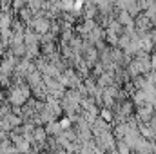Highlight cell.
<instances>
[{
	"label": "cell",
	"instance_id": "obj_2",
	"mask_svg": "<svg viewBox=\"0 0 156 154\" xmlns=\"http://www.w3.org/2000/svg\"><path fill=\"white\" fill-rule=\"evenodd\" d=\"M58 125H60V129H67V127H69V120H67V118H66V120H60Z\"/></svg>",
	"mask_w": 156,
	"mask_h": 154
},
{
	"label": "cell",
	"instance_id": "obj_1",
	"mask_svg": "<svg viewBox=\"0 0 156 154\" xmlns=\"http://www.w3.org/2000/svg\"><path fill=\"white\" fill-rule=\"evenodd\" d=\"M26 96H27V91H26V89H16V91L13 93L11 102H13V103H22V102L26 100Z\"/></svg>",
	"mask_w": 156,
	"mask_h": 154
}]
</instances>
